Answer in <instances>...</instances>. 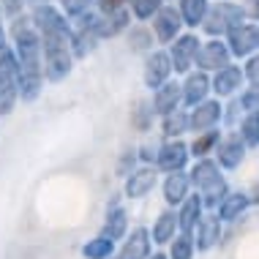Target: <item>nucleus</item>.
<instances>
[{
	"instance_id": "f257e3e1",
	"label": "nucleus",
	"mask_w": 259,
	"mask_h": 259,
	"mask_svg": "<svg viewBox=\"0 0 259 259\" xmlns=\"http://www.w3.org/2000/svg\"><path fill=\"white\" fill-rule=\"evenodd\" d=\"M9 44L17 55L19 79L17 96L22 104H33L44 93V68H41V38L30 22V14H17L9 19Z\"/></svg>"
},
{
	"instance_id": "f03ea898",
	"label": "nucleus",
	"mask_w": 259,
	"mask_h": 259,
	"mask_svg": "<svg viewBox=\"0 0 259 259\" xmlns=\"http://www.w3.org/2000/svg\"><path fill=\"white\" fill-rule=\"evenodd\" d=\"M68 36L41 38V68H44V82H50V85H58V82L68 79L74 71L76 60L71 55V47H68Z\"/></svg>"
},
{
	"instance_id": "7ed1b4c3",
	"label": "nucleus",
	"mask_w": 259,
	"mask_h": 259,
	"mask_svg": "<svg viewBox=\"0 0 259 259\" xmlns=\"http://www.w3.org/2000/svg\"><path fill=\"white\" fill-rule=\"evenodd\" d=\"M248 19L246 3H235V0H210V9L202 19L199 30L207 38H224L229 30H235L237 25H243Z\"/></svg>"
},
{
	"instance_id": "20e7f679",
	"label": "nucleus",
	"mask_w": 259,
	"mask_h": 259,
	"mask_svg": "<svg viewBox=\"0 0 259 259\" xmlns=\"http://www.w3.org/2000/svg\"><path fill=\"white\" fill-rule=\"evenodd\" d=\"M99 44H101V14L99 11L90 9L82 17L71 19L68 47H71L74 60H88L90 55L99 50Z\"/></svg>"
},
{
	"instance_id": "39448f33",
	"label": "nucleus",
	"mask_w": 259,
	"mask_h": 259,
	"mask_svg": "<svg viewBox=\"0 0 259 259\" xmlns=\"http://www.w3.org/2000/svg\"><path fill=\"white\" fill-rule=\"evenodd\" d=\"M17 79H19L17 55H14L11 44L6 41V44L0 47V117H9L14 112V107L19 104Z\"/></svg>"
},
{
	"instance_id": "423d86ee",
	"label": "nucleus",
	"mask_w": 259,
	"mask_h": 259,
	"mask_svg": "<svg viewBox=\"0 0 259 259\" xmlns=\"http://www.w3.org/2000/svg\"><path fill=\"white\" fill-rule=\"evenodd\" d=\"M199 33L197 30H183L172 44H166V52H169V60H172V71L186 76L188 71L194 68V60H197V52H199Z\"/></svg>"
},
{
	"instance_id": "0eeeda50",
	"label": "nucleus",
	"mask_w": 259,
	"mask_h": 259,
	"mask_svg": "<svg viewBox=\"0 0 259 259\" xmlns=\"http://www.w3.org/2000/svg\"><path fill=\"white\" fill-rule=\"evenodd\" d=\"M150 30H153L156 44H164V47L172 44V41L186 30L183 19H180L178 6H172V3H164V6H161V9L153 14V19H150Z\"/></svg>"
},
{
	"instance_id": "6e6552de",
	"label": "nucleus",
	"mask_w": 259,
	"mask_h": 259,
	"mask_svg": "<svg viewBox=\"0 0 259 259\" xmlns=\"http://www.w3.org/2000/svg\"><path fill=\"white\" fill-rule=\"evenodd\" d=\"M224 41H227L229 52H232V60H246L248 55L259 52V22H248L246 19L235 30H229L224 36Z\"/></svg>"
},
{
	"instance_id": "1a4fd4ad",
	"label": "nucleus",
	"mask_w": 259,
	"mask_h": 259,
	"mask_svg": "<svg viewBox=\"0 0 259 259\" xmlns=\"http://www.w3.org/2000/svg\"><path fill=\"white\" fill-rule=\"evenodd\" d=\"M246 74H243V66L237 63H227L224 68L210 74V90H213L215 99H232L243 88H246Z\"/></svg>"
},
{
	"instance_id": "9d476101",
	"label": "nucleus",
	"mask_w": 259,
	"mask_h": 259,
	"mask_svg": "<svg viewBox=\"0 0 259 259\" xmlns=\"http://www.w3.org/2000/svg\"><path fill=\"white\" fill-rule=\"evenodd\" d=\"M172 60H169V52L166 50H153L145 55V66H142V82H145V88L150 90H156L161 88L166 79H172Z\"/></svg>"
},
{
	"instance_id": "9b49d317",
	"label": "nucleus",
	"mask_w": 259,
	"mask_h": 259,
	"mask_svg": "<svg viewBox=\"0 0 259 259\" xmlns=\"http://www.w3.org/2000/svg\"><path fill=\"white\" fill-rule=\"evenodd\" d=\"M221 117H224V104H221V99L210 96V99L199 101L197 107L188 109V131H191V134L210 131V128H215V125H221Z\"/></svg>"
},
{
	"instance_id": "f8f14e48",
	"label": "nucleus",
	"mask_w": 259,
	"mask_h": 259,
	"mask_svg": "<svg viewBox=\"0 0 259 259\" xmlns=\"http://www.w3.org/2000/svg\"><path fill=\"white\" fill-rule=\"evenodd\" d=\"M227 63H232V52H229L227 41H224V38H207V41H202V44H199L194 68L213 74V71H219V68H224Z\"/></svg>"
},
{
	"instance_id": "ddd939ff",
	"label": "nucleus",
	"mask_w": 259,
	"mask_h": 259,
	"mask_svg": "<svg viewBox=\"0 0 259 259\" xmlns=\"http://www.w3.org/2000/svg\"><path fill=\"white\" fill-rule=\"evenodd\" d=\"M158 169L153 164H139L128 178L123 180V197L125 199H145L158 186Z\"/></svg>"
},
{
	"instance_id": "4468645a",
	"label": "nucleus",
	"mask_w": 259,
	"mask_h": 259,
	"mask_svg": "<svg viewBox=\"0 0 259 259\" xmlns=\"http://www.w3.org/2000/svg\"><path fill=\"white\" fill-rule=\"evenodd\" d=\"M188 161H191V153H188V145L183 139H164L158 145V153H156V169L158 172L186 169Z\"/></svg>"
},
{
	"instance_id": "2eb2a0df",
	"label": "nucleus",
	"mask_w": 259,
	"mask_h": 259,
	"mask_svg": "<svg viewBox=\"0 0 259 259\" xmlns=\"http://www.w3.org/2000/svg\"><path fill=\"white\" fill-rule=\"evenodd\" d=\"M246 153H248V148L243 145V139L237 137V131H232V134L221 137V142H219V148H215L213 158L219 161V166L224 172H235V169H240V166H243Z\"/></svg>"
},
{
	"instance_id": "dca6fc26",
	"label": "nucleus",
	"mask_w": 259,
	"mask_h": 259,
	"mask_svg": "<svg viewBox=\"0 0 259 259\" xmlns=\"http://www.w3.org/2000/svg\"><path fill=\"white\" fill-rule=\"evenodd\" d=\"M224 240V221L215 215V210H205V215L199 219V224L194 227V243H197V251L205 254V251L215 248Z\"/></svg>"
},
{
	"instance_id": "f3484780",
	"label": "nucleus",
	"mask_w": 259,
	"mask_h": 259,
	"mask_svg": "<svg viewBox=\"0 0 259 259\" xmlns=\"http://www.w3.org/2000/svg\"><path fill=\"white\" fill-rule=\"evenodd\" d=\"M180 93H183V107L191 109L197 107L199 101H205L213 96V90H210V74L207 71H199V68H191L183 82H180Z\"/></svg>"
},
{
	"instance_id": "a211bd4d",
	"label": "nucleus",
	"mask_w": 259,
	"mask_h": 259,
	"mask_svg": "<svg viewBox=\"0 0 259 259\" xmlns=\"http://www.w3.org/2000/svg\"><path fill=\"white\" fill-rule=\"evenodd\" d=\"M117 259H148L153 254V240L148 227H134L131 232H125L120 240V248L115 251Z\"/></svg>"
},
{
	"instance_id": "6ab92c4d",
	"label": "nucleus",
	"mask_w": 259,
	"mask_h": 259,
	"mask_svg": "<svg viewBox=\"0 0 259 259\" xmlns=\"http://www.w3.org/2000/svg\"><path fill=\"white\" fill-rule=\"evenodd\" d=\"M191 180H188L186 169H175V172H164V180H161V194H164L166 207H178L188 194H191Z\"/></svg>"
},
{
	"instance_id": "aec40b11",
	"label": "nucleus",
	"mask_w": 259,
	"mask_h": 259,
	"mask_svg": "<svg viewBox=\"0 0 259 259\" xmlns=\"http://www.w3.org/2000/svg\"><path fill=\"white\" fill-rule=\"evenodd\" d=\"M251 210V199H248V191H229L227 197L221 199V205L215 207V215L224 221V227L227 224H237L243 221L248 215Z\"/></svg>"
},
{
	"instance_id": "412c9836",
	"label": "nucleus",
	"mask_w": 259,
	"mask_h": 259,
	"mask_svg": "<svg viewBox=\"0 0 259 259\" xmlns=\"http://www.w3.org/2000/svg\"><path fill=\"white\" fill-rule=\"evenodd\" d=\"M153 109H156V115H169L175 112L178 107H183V93H180V82L178 79H166L161 88L153 90Z\"/></svg>"
},
{
	"instance_id": "4be33fe9",
	"label": "nucleus",
	"mask_w": 259,
	"mask_h": 259,
	"mask_svg": "<svg viewBox=\"0 0 259 259\" xmlns=\"http://www.w3.org/2000/svg\"><path fill=\"white\" fill-rule=\"evenodd\" d=\"M180 232V224H178V210L175 207H164L156 215L150 227V240L153 246H169V240Z\"/></svg>"
},
{
	"instance_id": "5701e85b",
	"label": "nucleus",
	"mask_w": 259,
	"mask_h": 259,
	"mask_svg": "<svg viewBox=\"0 0 259 259\" xmlns=\"http://www.w3.org/2000/svg\"><path fill=\"white\" fill-rule=\"evenodd\" d=\"M178 224H180V232H194V227L199 224V219L205 215V205H202V197L197 191H191L188 197L180 202L178 207Z\"/></svg>"
},
{
	"instance_id": "b1692460",
	"label": "nucleus",
	"mask_w": 259,
	"mask_h": 259,
	"mask_svg": "<svg viewBox=\"0 0 259 259\" xmlns=\"http://www.w3.org/2000/svg\"><path fill=\"white\" fill-rule=\"evenodd\" d=\"M186 172H188V180H191V188L199 191V188L207 186L213 178H219L224 169L219 166V161H215L213 156H205V158H194V164L188 166Z\"/></svg>"
},
{
	"instance_id": "393cba45",
	"label": "nucleus",
	"mask_w": 259,
	"mask_h": 259,
	"mask_svg": "<svg viewBox=\"0 0 259 259\" xmlns=\"http://www.w3.org/2000/svg\"><path fill=\"white\" fill-rule=\"evenodd\" d=\"M125 232H128V210L123 205H112L107 207V215H104L101 224V235H107L109 240H123Z\"/></svg>"
},
{
	"instance_id": "a878e982",
	"label": "nucleus",
	"mask_w": 259,
	"mask_h": 259,
	"mask_svg": "<svg viewBox=\"0 0 259 259\" xmlns=\"http://www.w3.org/2000/svg\"><path fill=\"white\" fill-rule=\"evenodd\" d=\"M131 19L134 17H131L128 6H125V9H117V11H109V14H101V41L123 36V33L128 30Z\"/></svg>"
},
{
	"instance_id": "bb28decb",
	"label": "nucleus",
	"mask_w": 259,
	"mask_h": 259,
	"mask_svg": "<svg viewBox=\"0 0 259 259\" xmlns=\"http://www.w3.org/2000/svg\"><path fill=\"white\" fill-rule=\"evenodd\" d=\"M175 6H178L180 19H183L188 30H199L202 19H205V14L210 9V0H175Z\"/></svg>"
},
{
	"instance_id": "cd10ccee",
	"label": "nucleus",
	"mask_w": 259,
	"mask_h": 259,
	"mask_svg": "<svg viewBox=\"0 0 259 259\" xmlns=\"http://www.w3.org/2000/svg\"><path fill=\"white\" fill-rule=\"evenodd\" d=\"M161 134L164 139H183L188 134V109L186 107H178L169 115H161Z\"/></svg>"
},
{
	"instance_id": "c85d7f7f",
	"label": "nucleus",
	"mask_w": 259,
	"mask_h": 259,
	"mask_svg": "<svg viewBox=\"0 0 259 259\" xmlns=\"http://www.w3.org/2000/svg\"><path fill=\"white\" fill-rule=\"evenodd\" d=\"M224 131L215 125V128L210 131H199V134H194L191 145H188V153H191V158H205V156H213L215 148H219Z\"/></svg>"
},
{
	"instance_id": "c756f323",
	"label": "nucleus",
	"mask_w": 259,
	"mask_h": 259,
	"mask_svg": "<svg viewBox=\"0 0 259 259\" xmlns=\"http://www.w3.org/2000/svg\"><path fill=\"white\" fill-rule=\"evenodd\" d=\"M229 191H232V188H229L227 178H224V172H221L219 178H213L207 186H202L197 194L202 197V205H205V210H215V207L221 205V199L227 197Z\"/></svg>"
},
{
	"instance_id": "7c9ffc66",
	"label": "nucleus",
	"mask_w": 259,
	"mask_h": 259,
	"mask_svg": "<svg viewBox=\"0 0 259 259\" xmlns=\"http://www.w3.org/2000/svg\"><path fill=\"white\" fill-rule=\"evenodd\" d=\"M125 38H128V47H131V52H142V55H148L153 50V44H156V38H153V30L145 22H139V25H128V30L123 33Z\"/></svg>"
},
{
	"instance_id": "2f4dec72",
	"label": "nucleus",
	"mask_w": 259,
	"mask_h": 259,
	"mask_svg": "<svg viewBox=\"0 0 259 259\" xmlns=\"http://www.w3.org/2000/svg\"><path fill=\"white\" fill-rule=\"evenodd\" d=\"M115 251H117V243L99 232L96 237H90L85 246H82V256H85V259H109Z\"/></svg>"
},
{
	"instance_id": "473e14b6",
	"label": "nucleus",
	"mask_w": 259,
	"mask_h": 259,
	"mask_svg": "<svg viewBox=\"0 0 259 259\" xmlns=\"http://www.w3.org/2000/svg\"><path fill=\"white\" fill-rule=\"evenodd\" d=\"M156 109H153V101L150 99H139L134 104V109H131V125H134L137 131H142V134H148L153 128V120H156Z\"/></svg>"
},
{
	"instance_id": "72a5a7b5",
	"label": "nucleus",
	"mask_w": 259,
	"mask_h": 259,
	"mask_svg": "<svg viewBox=\"0 0 259 259\" xmlns=\"http://www.w3.org/2000/svg\"><path fill=\"white\" fill-rule=\"evenodd\" d=\"M169 259H194L197 256V243H194V232H178L169 240Z\"/></svg>"
},
{
	"instance_id": "f704fd0d",
	"label": "nucleus",
	"mask_w": 259,
	"mask_h": 259,
	"mask_svg": "<svg viewBox=\"0 0 259 259\" xmlns=\"http://www.w3.org/2000/svg\"><path fill=\"white\" fill-rule=\"evenodd\" d=\"M235 131H237V137L243 139V145H246L248 150L259 148V112H246Z\"/></svg>"
},
{
	"instance_id": "c9c22d12",
	"label": "nucleus",
	"mask_w": 259,
	"mask_h": 259,
	"mask_svg": "<svg viewBox=\"0 0 259 259\" xmlns=\"http://www.w3.org/2000/svg\"><path fill=\"white\" fill-rule=\"evenodd\" d=\"M166 0H128V11L137 22H150L153 14H156Z\"/></svg>"
},
{
	"instance_id": "e433bc0d",
	"label": "nucleus",
	"mask_w": 259,
	"mask_h": 259,
	"mask_svg": "<svg viewBox=\"0 0 259 259\" xmlns=\"http://www.w3.org/2000/svg\"><path fill=\"white\" fill-rule=\"evenodd\" d=\"M139 166V153L137 148H123V153L117 156V164H115V172H117V178H128L131 172H134Z\"/></svg>"
},
{
	"instance_id": "4c0bfd02",
	"label": "nucleus",
	"mask_w": 259,
	"mask_h": 259,
	"mask_svg": "<svg viewBox=\"0 0 259 259\" xmlns=\"http://www.w3.org/2000/svg\"><path fill=\"white\" fill-rule=\"evenodd\" d=\"M229 104L224 107V117H221V123L227 125V128H237V123L243 120V115H246V109H243V104L237 96H232V99H227Z\"/></svg>"
},
{
	"instance_id": "58836bf2",
	"label": "nucleus",
	"mask_w": 259,
	"mask_h": 259,
	"mask_svg": "<svg viewBox=\"0 0 259 259\" xmlns=\"http://www.w3.org/2000/svg\"><path fill=\"white\" fill-rule=\"evenodd\" d=\"M58 9L66 14L68 19H76V17H82L85 11L96 9V6H93V0H58Z\"/></svg>"
},
{
	"instance_id": "ea45409f",
	"label": "nucleus",
	"mask_w": 259,
	"mask_h": 259,
	"mask_svg": "<svg viewBox=\"0 0 259 259\" xmlns=\"http://www.w3.org/2000/svg\"><path fill=\"white\" fill-rule=\"evenodd\" d=\"M237 99H240L246 112H259V82H248V85L237 93Z\"/></svg>"
},
{
	"instance_id": "a19ab883",
	"label": "nucleus",
	"mask_w": 259,
	"mask_h": 259,
	"mask_svg": "<svg viewBox=\"0 0 259 259\" xmlns=\"http://www.w3.org/2000/svg\"><path fill=\"white\" fill-rule=\"evenodd\" d=\"M0 11H3L6 19L17 17V14L27 11V0H0Z\"/></svg>"
},
{
	"instance_id": "79ce46f5",
	"label": "nucleus",
	"mask_w": 259,
	"mask_h": 259,
	"mask_svg": "<svg viewBox=\"0 0 259 259\" xmlns=\"http://www.w3.org/2000/svg\"><path fill=\"white\" fill-rule=\"evenodd\" d=\"M243 74H246V82H259V52L243 60Z\"/></svg>"
},
{
	"instance_id": "37998d69",
	"label": "nucleus",
	"mask_w": 259,
	"mask_h": 259,
	"mask_svg": "<svg viewBox=\"0 0 259 259\" xmlns=\"http://www.w3.org/2000/svg\"><path fill=\"white\" fill-rule=\"evenodd\" d=\"M96 11L99 14H109V11H117V9H125L128 0H93Z\"/></svg>"
},
{
	"instance_id": "c03bdc74",
	"label": "nucleus",
	"mask_w": 259,
	"mask_h": 259,
	"mask_svg": "<svg viewBox=\"0 0 259 259\" xmlns=\"http://www.w3.org/2000/svg\"><path fill=\"white\" fill-rule=\"evenodd\" d=\"M137 153H139V164H153V166H156L158 145H142V148H137Z\"/></svg>"
},
{
	"instance_id": "a18cd8bd",
	"label": "nucleus",
	"mask_w": 259,
	"mask_h": 259,
	"mask_svg": "<svg viewBox=\"0 0 259 259\" xmlns=\"http://www.w3.org/2000/svg\"><path fill=\"white\" fill-rule=\"evenodd\" d=\"M246 11H248V19H254V22H259V0H248Z\"/></svg>"
},
{
	"instance_id": "49530a36",
	"label": "nucleus",
	"mask_w": 259,
	"mask_h": 259,
	"mask_svg": "<svg viewBox=\"0 0 259 259\" xmlns=\"http://www.w3.org/2000/svg\"><path fill=\"white\" fill-rule=\"evenodd\" d=\"M248 199H251V207H259V180L248 188Z\"/></svg>"
},
{
	"instance_id": "de8ad7c7",
	"label": "nucleus",
	"mask_w": 259,
	"mask_h": 259,
	"mask_svg": "<svg viewBox=\"0 0 259 259\" xmlns=\"http://www.w3.org/2000/svg\"><path fill=\"white\" fill-rule=\"evenodd\" d=\"M9 41V33H6V17H3V11H0V47Z\"/></svg>"
},
{
	"instance_id": "09e8293b",
	"label": "nucleus",
	"mask_w": 259,
	"mask_h": 259,
	"mask_svg": "<svg viewBox=\"0 0 259 259\" xmlns=\"http://www.w3.org/2000/svg\"><path fill=\"white\" fill-rule=\"evenodd\" d=\"M44 3H52V0H27V9H33V6H44Z\"/></svg>"
},
{
	"instance_id": "8fccbe9b",
	"label": "nucleus",
	"mask_w": 259,
	"mask_h": 259,
	"mask_svg": "<svg viewBox=\"0 0 259 259\" xmlns=\"http://www.w3.org/2000/svg\"><path fill=\"white\" fill-rule=\"evenodd\" d=\"M148 259H169V256H166L164 251H153V254H150Z\"/></svg>"
},
{
	"instance_id": "3c124183",
	"label": "nucleus",
	"mask_w": 259,
	"mask_h": 259,
	"mask_svg": "<svg viewBox=\"0 0 259 259\" xmlns=\"http://www.w3.org/2000/svg\"><path fill=\"white\" fill-rule=\"evenodd\" d=\"M109 259H117V254H112V256H109Z\"/></svg>"
}]
</instances>
